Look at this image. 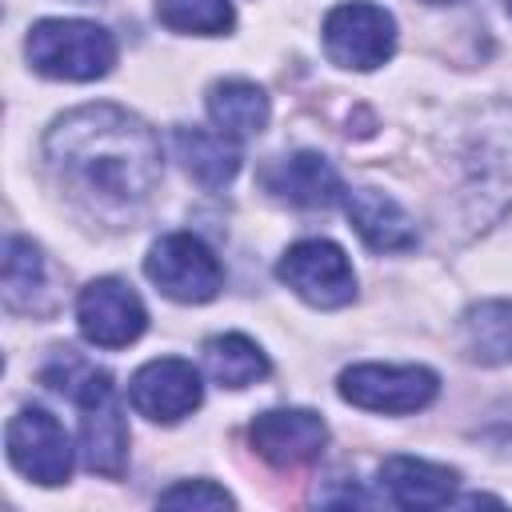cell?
<instances>
[{"label":"cell","mask_w":512,"mask_h":512,"mask_svg":"<svg viewBox=\"0 0 512 512\" xmlns=\"http://www.w3.org/2000/svg\"><path fill=\"white\" fill-rule=\"evenodd\" d=\"M160 504L164 508H232L236 500L224 488H216L212 480H184V484L160 492Z\"/></svg>","instance_id":"ffe728a7"},{"label":"cell","mask_w":512,"mask_h":512,"mask_svg":"<svg viewBox=\"0 0 512 512\" xmlns=\"http://www.w3.org/2000/svg\"><path fill=\"white\" fill-rule=\"evenodd\" d=\"M76 320H80L84 340L96 348H128L148 328L144 300L132 292V284L116 276H100L80 292Z\"/></svg>","instance_id":"ba28073f"},{"label":"cell","mask_w":512,"mask_h":512,"mask_svg":"<svg viewBox=\"0 0 512 512\" xmlns=\"http://www.w3.org/2000/svg\"><path fill=\"white\" fill-rule=\"evenodd\" d=\"M156 20L172 32L224 36L236 20L228 0H156Z\"/></svg>","instance_id":"d6986e66"},{"label":"cell","mask_w":512,"mask_h":512,"mask_svg":"<svg viewBox=\"0 0 512 512\" xmlns=\"http://www.w3.org/2000/svg\"><path fill=\"white\" fill-rule=\"evenodd\" d=\"M464 352L476 364H508L512 360V300H480L460 320Z\"/></svg>","instance_id":"2e32d148"},{"label":"cell","mask_w":512,"mask_h":512,"mask_svg":"<svg viewBox=\"0 0 512 512\" xmlns=\"http://www.w3.org/2000/svg\"><path fill=\"white\" fill-rule=\"evenodd\" d=\"M144 272L148 280L168 296V300H180V304H204L220 292L224 284V272H220V260L212 256V248L192 236V232H172V236H160L144 260Z\"/></svg>","instance_id":"3957f363"},{"label":"cell","mask_w":512,"mask_h":512,"mask_svg":"<svg viewBox=\"0 0 512 512\" xmlns=\"http://www.w3.org/2000/svg\"><path fill=\"white\" fill-rule=\"evenodd\" d=\"M204 368L220 388H248L268 376V356L248 336L224 332L204 344Z\"/></svg>","instance_id":"e0dca14e"},{"label":"cell","mask_w":512,"mask_h":512,"mask_svg":"<svg viewBox=\"0 0 512 512\" xmlns=\"http://www.w3.org/2000/svg\"><path fill=\"white\" fill-rule=\"evenodd\" d=\"M8 460L20 476L52 488L72 476V444L64 424L44 408H20L8 420Z\"/></svg>","instance_id":"52a82bcc"},{"label":"cell","mask_w":512,"mask_h":512,"mask_svg":"<svg viewBox=\"0 0 512 512\" xmlns=\"http://www.w3.org/2000/svg\"><path fill=\"white\" fill-rule=\"evenodd\" d=\"M76 4H96V0H76Z\"/></svg>","instance_id":"7402d4cb"},{"label":"cell","mask_w":512,"mask_h":512,"mask_svg":"<svg viewBox=\"0 0 512 512\" xmlns=\"http://www.w3.org/2000/svg\"><path fill=\"white\" fill-rule=\"evenodd\" d=\"M28 60L52 80H100L116 64V40L92 20H40L28 32Z\"/></svg>","instance_id":"7a4b0ae2"},{"label":"cell","mask_w":512,"mask_h":512,"mask_svg":"<svg viewBox=\"0 0 512 512\" xmlns=\"http://www.w3.org/2000/svg\"><path fill=\"white\" fill-rule=\"evenodd\" d=\"M248 440H252L256 456H264L268 464L296 468V464H308L324 452L328 424L308 408H272V412H260L252 420Z\"/></svg>","instance_id":"30bf717a"},{"label":"cell","mask_w":512,"mask_h":512,"mask_svg":"<svg viewBox=\"0 0 512 512\" xmlns=\"http://www.w3.org/2000/svg\"><path fill=\"white\" fill-rule=\"evenodd\" d=\"M396 48V20L368 0L340 4L324 16V52L340 68L372 72L380 68Z\"/></svg>","instance_id":"5b68a950"},{"label":"cell","mask_w":512,"mask_h":512,"mask_svg":"<svg viewBox=\"0 0 512 512\" xmlns=\"http://www.w3.org/2000/svg\"><path fill=\"white\" fill-rule=\"evenodd\" d=\"M208 116L224 136L248 140L268 128V96L252 80H220L208 88Z\"/></svg>","instance_id":"9a60e30c"},{"label":"cell","mask_w":512,"mask_h":512,"mask_svg":"<svg viewBox=\"0 0 512 512\" xmlns=\"http://www.w3.org/2000/svg\"><path fill=\"white\" fill-rule=\"evenodd\" d=\"M44 292V252L28 236H8L4 244V304L12 312H32Z\"/></svg>","instance_id":"ac0fdd59"},{"label":"cell","mask_w":512,"mask_h":512,"mask_svg":"<svg viewBox=\"0 0 512 512\" xmlns=\"http://www.w3.org/2000/svg\"><path fill=\"white\" fill-rule=\"evenodd\" d=\"M264 184H268V192H276L280 200H288L296 208H328L344 196L336 168L320 152H292V156L276 160L264 172Z\"/></svg>","instance_id":"7c38bea8"},{"label":"cell","mask_w":512,"mask_h":512,"mask_svg":"<svg viewBox=\"0 0 512 512\" xmlns=\"http://www.w3.org/2000/svg\"><path fill=\"white\" fill-rule=\"evenodd\" d=\"M276 276L312 308H344L356 296V272L344 256L340 244L332 240H300L292 244L280 264Z\"/></svg>","instance_id":"8992f818"},{"label":"cell","mask_w":512,"mask_h":512,"mask_svg":"<svg viewBox=\"0 0 512 512\" xmlns=\"http://www.w3.org/2000/svg\"><path fill=\"white\" fill-rule=\"evenodd\" d=\"M436 392L440 380L424 364H352L340 372V396L368 412H420Z\"/></svg>","instance_id":"277c9868"},{"label":"cell","mask_w":512,"mask_h":512,"mask_svg":"<svg viewBox=\"0 0 512 512\" xmlns=\"http://www.w3.org/2000/svg\"><path fill=\"white\" fill-rule=\"evenodd\" d=\"M456 472L432 460H416V456H388L380 464V488L392 504L400 508H440L452 504L456 492Z\"/></svg>","instance_id":"4fadbf2b"},{"label":"cell","mask_w":512,"mask_h":512,"mask_svg":"<svg viewBox=\"0 0 512 512\" xmlns=\"http://www.w3.org/2000/svg\"><path fill=\"white\" fill-rule=\"evenodd\" d=\"M424 4H460V0H424Z\"/></svg>","instance_id":"44dd1931"},{"label":"cell","mask_w":512,"mask_h":512,"mask_svg":"<svg viewBox=\"0 0 512 512\" xmlns=\"http://www.w3.org/2000/svg\"><path fill=\"white\" fill-rule=\"evenodd\" d=\"M508 8H512V0H508Z\"/></svg>","instance_id":"603a6c76"},{"label":"cell","mask_w":512,"mask_h":512,"mask_svg":"<svg viewBox=\"0 0 512 512\" xmlns=\"http://www.w3.org/2000/svg\"><path fill=\"white\" fill-rule=\"evenodd\" d=\"M44 152L60 180L104 212H132L160 184L156 132L116 104H84L64 112L48 128Z\"/></svg>","instance_id":"6da1fadb"},{"label":"cell","mask_w":512,"mask_h":512,"mask_svg":"<svg viewBox=\"0 0 512 512\" xmlns=\"http://www.w3.org/2000/svg\"><path fill=\"white\" fill-rule=\"evenodd\" d=\"M128 400L140 416L156 420V424H176L184 416H192L204 400V384H200V372L180 360V356H160V360H148L132 384H128Z\"/></svg>","instance_id":"9c48e42d"},{"label":"cell","mask_w":512,"mask_h":512,"mask_svg":"<svg viewBox=\"0 0 512 512\" xmlns=\"http://www.w3.org/2000/svg\"><path fill=\"white\" fill-rule=\"evenodd\" d=\"M344 212L348 224L356 228V236L372 248V252H408L416 248V224L412 216L384 196L380 188H356L344 196Z\"/></svg>","instance_id":"8fae6325"},{"label":"cell","mask_w":512,"mask_h":512,"mask_svg":"<svg viewBox=\"0 0 512 512\" xmlns=\"http://www.w3.org/2000/svg\"><path fill=\"white\" fill-rule=\"evenodd\" d=\"M172 152L184 164V172L192 180H200L204 188H220L240 172V148L232 136H224L220 128H176L172 132Z\"/></svg>","instance_id":"5bb4252c"}]
</instances>
